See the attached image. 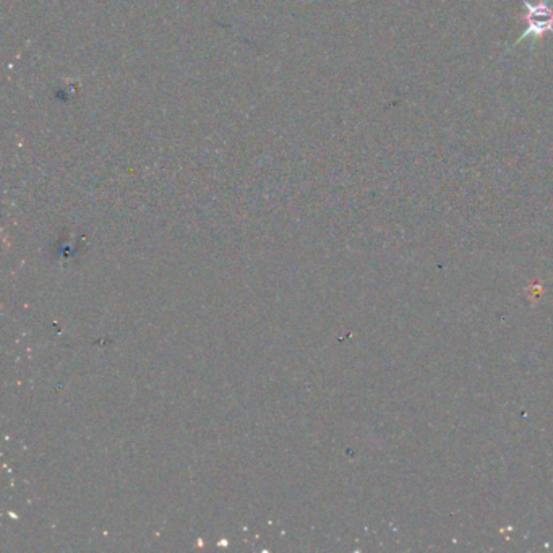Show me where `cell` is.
I'll return each instance as SVG.
<instances>
[{
	"instance_id": "1",
	"label": "cell",
	"mask_w": 553,
	"mask_h": 553,
	"mask_svg": "<svg viewBox=\"0 0 553 553\" xmlns=\"http://www.w3.org/2000/svg\"><path fill=\"white\" fill-rule=\"evenodd\" d=\"M521 4L524 9L521 19L526 28L511 48H516L526 38L532 39L531 48H534L537 41L542 39L547 33L553 34V0H537L535 4L529 0H521Z\"/></svg>"
}]
</instances>
